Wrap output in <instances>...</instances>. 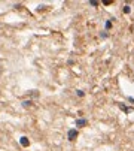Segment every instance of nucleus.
Listing matches in <instances>:
<instances>
[{
	"instance_id": "0eeeda50",
	"label": "nucleus",
	"mask_w": 134,
	"mask_h": 151,
	"mask_svg": "<svg viewBox=\"0 0 134 151\" xmlns=\"http://www.w3.org/2000/svg\"><path fill=\"white\" fill-rule=\"evenodd\" d=\"M77 96H80V97H82V96H84V91H80V90H77Z\"/></svg>"
},
{
	"instance_id": "423d86ee",
	"label": "nucleus",
	"mask_w": 134,
	"mask_h": 151,
	"mask_svg": "<svg viewBox=\"0 0 134 151\" xmlns=\"http://www.w3.org/2000/svg\"><path fill=\"white\" fill-rule=\"evenodd\" d=\"M89 5H92V6H98V2H94V0H92V2H89Z\"/></svg>"
},
{
	"instance_id": "39448f33",
	"label": "nucleus",
	"mask_w": 134,
	"mask_h": 151,
	"mask_svg": "<svg viewBox=\"0 0 134 151\" xmlns=\"http://www.w3.org/2000/svg\"><path fill=\"white\" fill-rule=\"evenodd\" d=\"M110 27H112V22L107 21V22H106V29H110Z\"/></svg>"
},
{
	"instance_id": "7ed1b4c3",
	"label": "nucleus",
	"mask_w": 134,
	"mask_h": 151,
	"mask_svg": "<svg viewBox=\"0 0 134 151\" xmlns=\"http://www.w3.org/2000/svg\"><path fill=\"white\" fill-rule=\"evenodd\" d=\"M21 145H22V147H29V145H30L29 139H27L25 136H22V138H21Z\"/></svg>"
},
{
	"instance_id": "20e7f679",
	"label": "nucleus",
	"mask_w": 134,
	"mask_h": 151,
	"mask_svg": "<svg viewBox=\"0 0 134 151\" xmlns=\"http://www.w3.org/2000/svg\"><path fill=\"white\" fill-rule=\"evenodd\" d=\"M130 6H124V12H125V14H130Z\"/></svg>"
},
{
	"instance_id": "f03ea898",
	"label": "nucleus",
	"mask_w": 134,
	"mask_h": 151,
	"mask_svg": "<svg viewBox=\"0 0 134 151\" xmlns=\"http://www.w3.org/2000/svg\"><path fill=\"white\" fill-rule=\"evenodd\" d=\"M87 120H84V118H80V120H76V126L77 127H84V126H87Z\"/></svg>"
},
{
	"instance_id": "f257e3e1",
	"label": "nucleus",
	"mask_w": 134,
	"mask_h": 151,
	"mask_svg": "<svg viewBox=\"0 0 134 151\" xmlns=\"http://www.w3.org/2000/svg\"><path fill=\"white\" fill-rule=\"evenodd\" d=\"M67 136H69V139H70V141H75L76 138H77V130H76V129H72V130H69Z\"/></svg>"
}]
</instances>
